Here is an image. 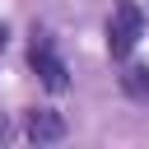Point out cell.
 Here are the masks:
<instances>
[{"instance_id":"cell-6","label":"cell","mask_w":149,"mask_h":149,"mask_svg":"<svg viewBox=\"0 0 149 149\" xmlns=\"http://www.w3.org/2000/svg\"><path fill=\"white\" fill-rule=\"evenodd\" d=\"M0 47H5V28H0Z\"/></svg>"},{"instance_id":"cell-1","label":"cell","mask_w":149,"mask_h":149,"mask_svg":"<svg viewBox=\"0 0 149 149\" xmlns=\"http://www.w3.org/2000/svg\"><path fill=\"white\" fill-rule=\"evenodd\" d=\"M140 33H144V14H140V5L121 0L116 14H112V23H107V51H112V61H126V56L135 51Z\"/></svg>"},{"instance_id":"cell-4","label":"cell","mask_w":149,"mask_h":149,"mask_svg":"<svg viewBox=\"0 0 149 149\" xmlns=\"http://www.w3.org/2000/svg\"><path fill=\"white\" fill-rule=\"evenodd\" d=\"M121 88H126L135 102H149V65H126V74H121Z\"/></svg>"},{"instance_id":"cell-2","label":"cell","mask_w":149,"mask_h":149,"mask_svg":"<svg viewBox=\"0 0 149 149\" xmlns=\"http://www.w3.org/2000/svg\"><path fill=\"white\" fill-rule=\"evenodd\" d=\"M28 61H33V70L42 74V84H47L51 93H65V88H70V70H65V61L56 56V42H51V33H33Z\"/></svg>"},{"instance_id":"cell-3","label":"cell","mask_w":149,"mask_h":149,"mask_svg":"<svg viewBox=\"0 0 149 149\" xmlns=\"http://www.w3.org/2000/svg\"><path fill=\"white\" fill-rule=\"evenodd\" d=\"M65 135V116L61 112H28V140H37V144H51V140H61Z\"/></svg>"},{"instance_id":"cell-5","label":"cell","mask_w":149,"mask_h":149,"mask_svg":"<svg viewBox=\"0 0 149 149\" xmlns=\"http://www.w3.org/2000/svg\"><path fill=\"white\" fill-rule=\"evenodd\" d=\"M5 140H9V121L0 116V144H5Z\"/></svg>"}]
</instances>
